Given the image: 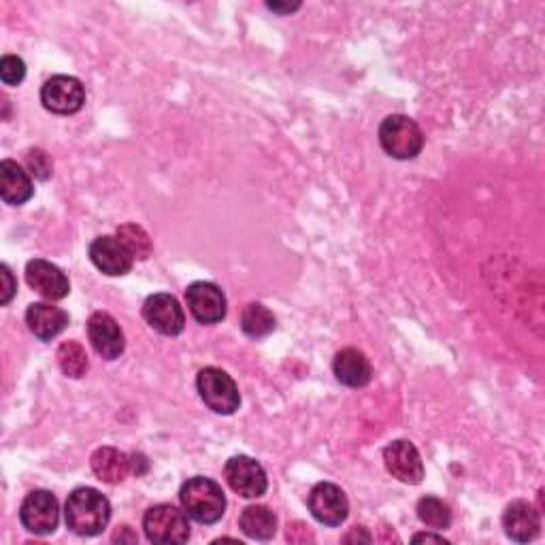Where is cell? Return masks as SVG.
Instances as JSON below:
<instances>
[{
	"instance_id": "52a82bcc",
	"label": "cell",
	"mask_w": 545,
	"mask_h": 545,
	"mask_svg": "<svg viewBox=\"0 0 545 545\" xmlns=\"http://www.w3.org/2000/svg\"><path fill=\"white\" fill-rule=\"evenodd\" d=\"M224 477L228 486L233 488L243 499H258L269 488L267 473H264L258 460L250 456H233L224 467Z\"/></svg>"
},
{
	"instance_id": "d6986e66",
	"label": "cell",
	"mask_w": 545,
	"mask_h": 545,
	"mask_svg": "<svg viewBox=\"0 0 545 545\" xmlns=\"http://www.w3.org/2000/svg\"><path fill=\"white\" fill-rule=\"evenodd\" d=\"M335 377L343 386L348 388H362L371 382L373 367L369 358L356 348H345L335 356L333 362Z\"/></svg>"
},
{
	"instance_id": "ffe728a7",
	"label": "cell",
	"mask_w": 545,
	"mask_h": 545,
	"mask_svg": "<svg viewBox=\"0 0 545 545\" xmlns=\"http://www.w3.org/2000/svg\"><path fill=\"white\" fill-rule=\"evenodd\" d=\"M92 471L98 477V480L105 484H122L128 473L132 471L130 467V456L124 452L115 450V448H98L92 454Z\"/></svg>"
},
{
	"instance_id": "484cf974",
	"label": "cell",
	"mask_w": 545,
	"mask_h": 545,
	"mask_svg": "<svg viewBox=\"0 0 545 545\" xmlns=\"http://www.w3.org/2000/svg\"><path fill=\"white\" fill-rule=\"evenodd\" d=\"M26 77V64L18 56H5L0 60V79L5 86H18Z\"/></svg>"
},
{
	"instance_id": "f1b7e54d",
	"label": "cell",
	"mask_w": 545,
	"mask_h": 545,
	"mask_svg": "<svg viewBox=\"0 0 545 545\" xmlns=\"http://www.w3.org/2000/svg\"><path fill=\"white\" fill-rule=\"evenodd\" d=\"M288 539L294 541V543H303V541H307V539L313 541L311 533L307 531V526L301 524V522H294V524L288 526Z\"/></svg>"
},
{
	"instance_id": "1f68e13d",
	"label": "cell",
	"mask_w": 545,
	"mask_h": 545,
	"mask_svg": "<svg viewBox=\"0 0 545 545\" xmlns=\"http://www.w3.org/2000/svg\"><path fill=\"white\" fill-rule=\"evenodd\" d=\"M414 541H437V543H448L443 537H437V535H416Z\"/></svg>"
},
{
	"instance_id": "e0dca14e",
	"label": "cell",
	"mask_w": 545,
	"mask_h": 545,
	"mask_svg": "<svg viewBox=\"0 0 545 545\" xmlns=\"http://www.w3.org/2000/svg\"><path fill=\"white\" fill-rule=\"evenodd\" d=\"M26 324L30 333L41 341H52L62 330L69 326V313L56 305L35 303L26 311Z\"/></svg>"
},
{
	"instance_id": "44dd1931",
	"label": "cell",
	"mask_w": 545,
	"mask_h": 545,
	"mask_svg": "<svg viewBox=\"0 0 545 545\" xmlns=\"http://www.w3.org/2000/svg\"><path fill=\"white\" fill-rule=\"evenodd\" d=\"M239 526L250 539L269 541L277 531V518L267 505H250L243 509Z\"/></svg>"
},
{
	"instance_id": "7402d4cb",
	"label": "cell",
	"mask_w": 545,
	"mask_h": 545,
	"mask_svg": "<svg viewBox=\"0 0 545 545\" xmlns=\"http://www.w3.org/2000/svg\"><path fill=\"white\" fill-rule=\"evenodd\" d=\"M275 316L269 307L262 303H250L241 313V330L250 339H264L275 330Z\"/></svg>"
},
{
	"instance_id": "30bf717a",
	"label": "cell",
	"mask_w": 545,
	"mask_h": 545,
	"mask_svg": "<svg viewBox=\"0 0 545 545\" xmlns=\"http://www.w3.org/2000/svg\"><path fill=\"white\" fill-rule=\"evenodd\" d=\"M307 503L311 516L326 526H341L350 514V503L345 492L339 486L328 482L313 486Z\"/></svg>"
},
{
	"instance_id": "2e32d148",
	"label": "cell",
	"mask_w": 545,
	"mask_h": 545,
	"mask_svg": "<svg viewBox=\"0 0 545 545\" xmlns=\"http://www.w3.org/2000/svg\"><path fill=\"white\" fill-rule=\"evenodd\" d=\"M503 528H505L507 537L518 541V543L533 541L539 535V528H541L539 511L531 503L514 501L505 509Z\"/></svg>"
},
{
	"instance_id": "3957f363",
	"label": "cell",
	"mask_w": 545,
	"mask_h": 545,
	"mask_svg": "<svg viewBox=\"0 0 545 545\" xmlns=\"http://www.w3.org/2000/svg\"><path fill=\"white\" fill-rule=\"evenodd\" d=\"M379 143L384 152L396 160L416 158L424 147L420 126L407 115H388L379 126Z\"/></svg>"
},
{
	"instance_id": "4fadbf2b",
	"label": "cell",
	"mask_w": 545,
	"mask_h": 545,
	"mask_svg": "<svg viewBox=\"0 0 545 545\" xmlns=\"http://www.w3.org/2000/svg\"><path fill=\"white\" fill-rule=\"evenodd\" d=\"M26 282L28 286L39 292L47 301H62L69 296L71 284L56 264L47 260H30L26 267Z\"/></svg>"
},
{
	"instance_id": "ba28073f",
	"label": "cell",
	"mask_w": 545,
	"mask_h": 545,
	"mask_svg": "<svg viewBox=\"0 0 545 545\" xmlns=\"http://www.w3.org/2000/svg\"><path fill=\"white\" fill-rule=\"evenodd\" d=\"M20 520L26 531L35 535H52L58 528L60 505L52 492H30L20 507Z\"/></svg>"
},
{
	"instance_id": "4dcf8cb0",
	"label": "cell",
	"mask_w": 545,
	"mask_h": 545,
	"mask_svg": "<svg viewBox=\"0 0 545 545\" xmlns=\"http://www.w3.org/2000/svg\"><path fill=\"white\" fill-rule=\"evenodd\" d=\"M299 7H301L299 3H296V5H277V3H269V9H271V11H277V13H292V11H296Z\"/></svg>"
},
{
	"instance_id": "d4e9b609",
	"label": "cell",
	"mask_w": 545,
	"mask_h": 545,
	"mask_svg": "<svg viewBox=\"0 0 545 545\" xmlns=\"http://www.w3.org/2000/svg\"><path fill=\"white\" fill-rule=\"evenodd\" d=\"M418 518L435 531H443L452 524V511L448 503H443L437 497H424L418 501Z\"/></svg>"
},
{
	"instance_id": "8fae6325",
	"label": "cell",
	"mask_w": 545,
	"mask_h": 545,
	"mask_svg": "<svg viewBox=\"0 0 545 545\" xmlns=\"http://www.w3.org/2000/svg\"><path fill=\"white\" fill-rule=\"evenodd\" d=\"M190 313L201 324H218L226 318V296L211 282H194L186 290Z\"/></svg>"
},
{
	"instance_id": "7a4b0ae2",
	"label": "cell",
	"mask_w": 545,
	"mask_h": 545,
	"mask_svg": "<svg viewBox=\"0 0 545 545\" xmlns=\"http://www.w3.org/2000/svg\"><path fill=\"white\" fill-rule=\"evenodd\" d=\"M179 501L186 514L198 524H216L226 511V497L218 482L209 477H192L179 490Z\"/></svg>"
},
{
	"instance_id": "cb8c5ba5",
	"label": "cell",
	"mask_w": 545,
	"mask_h": 545,
	"mask_svg": "<svg viewBox=\"0 0 545 545\" xmlns=\"http://www.w3.org/2000/svg\"><path fill=\"white\" fill-rule=\"evenodd\" d=\"M58 365L66 377L79 379L84 377L88 371V354L84 345L75 341H66L58 348Z\"/></svg>"
},
{
	"instance_id": "8992f818",
	"label": "cell",
	"mask_w": 545,
	"mask_h": 545,
	"mask_svg": "<svg viewBox=\"0 0 545 545\" xmlns=\"http://www.w3.org/2000/svg\"><path fill=\"white\" fill-rule=\"evenodd\" d=\"M41 103L47 111L58 115H73L86 105V88L77 77L56 75L41 90Z\"/></svg>"
},
{
	"instance_id": "603a6c76",
	"label": "cell",
	"mask_w": 545,
	"mask_h": 545,
	"mask_svg": "<svg viewBox=\"0 0 545 545\" xmlns=\"http://www.w3.org/2000/svg\"><path fill=\"white\" fill-rule=\"evenodd\" d=\"M115 237L122 241V245L132 254V258H137V260H147L154 252L150 235H147L139 224H132V222L122 224Z\"/></svg>"
},
{
	"instance_id": "277c9868",
	"label": "cell",
	"mask_w": 545,
	"mask_h": 545,
	"mask_svg": "<svg viewBox=\"0 0 545 545\" xmlns=\"http://www.w3.org/2000/svg\"><path fill=\"white\" fill-rule=\"evenodd\" d=\"M143 531L147 539L158 545L186 543L190 539L188 514L175 505H154L143 518Z\"/></svg>"
},
{
	"instance_id": "5b68a950",
	"label": "cell",
	"mask_w": 545,
	"mask_h": 545,
	"mask_svg": "<svg viewBox=\"0 0 545 545\" xmlns=\"http://www.w3.org/2000/svg\"><path fill=\"white\" fill-rule=\"evenodd\" d=\"M196 388L205 405L220 416L235 414L241 405V396L235 379L222 369L216 367L203 369L196 377Z\"/></svg>"
},
{
	"instance_id": "7c38bea8",
	"label": "cell",
	"mask_w": 545,
	"mask_h": 545,
	"mask_svg": "<svg viewBox=\"0 0 545 545\" xmlns=\"http://www.w3.org/2000/svg\"><path fill=\"white\" fill-rule=\"evenodd\" d=\"M384 462H386L388 473L403 484L416 486L424 480V465L414 443L403 441V439L392 441L384 450Z\"/></svg>"
},
{
	"instance_id": "f546056e",
	"label": "cell",
	"mask_w": 545,
	"mask_h": 545,
	"mask_svg": "<svg viewBox=\"0 0 545 545\" xmlns=\"http://www.w3.org/2000/svg\"><path fill=\"white\" fill-rule=\"evenodd\" d=\"M352 539H362L365 543L371 541V537L365 533V528H362V526H356L350 535H345V537H343V541H352Z\"/></svg>"
},
{
	"instance_id": "9c48e42d",
	"label": "cell",
	"mask_w": 545,
	"mask_h": 545,
	"mask_svg": "<svg viewBox=\"0 0 545 545\" xmlns=\"http://www.w3.org/2000/svg\"><path fill=\"white\" fill-rule=\"evenodd\" d=\"M143 318L154 328L156 333L164 337H177L184 333L186 326V313L181 309L179 301L171 294H152L143 305Z\"/></svg>"
},
{
	"instance_id": "4316f807",
	"label": "cell",
	"mask_w": 545,
	"mask_h": 545,
	"mask_svg": "<svg viewBox=\"0 0 545 545\" xmlns=\"http://www.w3.org/2000/svg\"><path fill=\"white\" fill-rule=\"evenodd\" d=\"M26 164L30 167V173L37 175L39 179H47L52 175V162H49L47 154L41 150H32L26 154Z\"/></svg>"
},
{
	"instance_id": "83f0119b",
	"label": "cell",
	"mask_w": 545,
	"mask_h": 545,
	"mask_svg": "<svg viewBox=\"0 0 545 545\" xmlns=\"http://www.w3.org/2000/svg\"><path fill=\"white\" fill-rule=\"evenodd\" d=\"M0 277H3V294H0V303L3 305H9L11 299H13V294L15 290H18V286H15V279H13V273L9 271L7 264H3V267H0Z\"/></svg>"
},
{
	"instance_id": "5bb4252c",
	"label": "cell",
	"mask_w": 545,
	"mask_h": 545,
	"mask_svg": "<svg viewBox=\"0 0 545 545\" xmlns=\"http://www.w3.org/2000/svg\"><path fill=\"white\" fill-rule=\"evenodd\" d=\"M88 337L94 345V350L107 360L120 358L126 348V339H124L120 324L115 322L105 311H96L90 316Z\"/></svg>"
},
{
	"instance_id": "ac0fdd59",
	"label": "cell",
	"mask_w": 545,
	"mask_h": 545,
	"mask_svg": "<svg viewBox=\"0 0 545 545\" xmlns=\"http://www.w3.org/2000/svg\"><path fill=\"white\" fill-rule=\"evenodd\" d=\"M32 194H35V186L20 164L13 160L0 162V198L7 205L20 207L30 201Z\"/></svg>"
},
{
	"instance_id": "9a60e30c",
	"label": "cell",
	"mask_w": 545,
	"mask_h": 545,
	"mask_svg": "<svg viewBox=\"0 0 545 545\" xmlns=\"http://www.w3.org/2000/svg\"><path fill=\"white\" fill-rule=\"evenodd\" d=\"M90 260L98 271L105 275L122 277L132 269V254L122 245L118 237H98L90 245Z\"/></svg>"
},
{
	"instance_id": "6da1fadb",
	"label": "cell",
	"mask_w": 545,
	"mask_h": 545,
	"mask_svg": "<svg viewBox=\"0 0 545 545\" xmlns=\"http://www.w3.org/2000/svg\"><path fill=\"white\" fill-rule=\"evenodd\" d=\"M64 520L75 535H101L111 520V505L107 497L94 488H77L64 505Z\"/></svg>"
}]
</instances>
